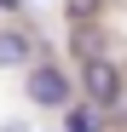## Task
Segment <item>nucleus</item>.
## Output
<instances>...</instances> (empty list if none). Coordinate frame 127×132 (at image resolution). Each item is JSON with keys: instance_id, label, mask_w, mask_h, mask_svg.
Segmentation results:
<instances>
[{"instance_id": "7", "label": "nucleus", "mask_w": 127, "mask_h": 132, "mask_svg": "<svg viewBox=\"0 0 127 132\" xmlns=\"http://www.w3.org/2000/svg\"><path fill=\"white\" fill-rule=\"evenodd\" d=\"M0 6H6V12H12V6H17V0H0Z\"/></svg>"}, {"instance_id": "3", "label": "nucleus", "mask_w": 127, "mask_h": 132, "mask_svg": "<svg viewBox=\"0 0 127 132\" xmlns=\"http://www.w3.org/2000/svg\"><path fill=\"white\" fill-rule=\"evenodd\" d=\"M35 63V35L29 29H0V69H29Z\"/></svg>"}, {"instance_id": "4", "label": "nucleus", "mask_w": 127, "mask_h": 132, "mask_svg": "<svg viewBox=\"0 0 127 132\" xmlns=\"http://www.w3.org/2000/svg\"><path fill=\"white\" fill-rule=\"evenodd\" d=\"M64 132H104V109H98V103H69Z\"/></svg>"}, {"instance_id": "6", "label": "nucleus", "mask_w": 127, "mask_h": 132, "mask_svg": "<svg viewBox=\"0 0 127 132\" xmlns=\"http://www.w3.org/2000/svg\"><path fill=\"white\" fill-rule=\"evenodd\" d=\"M98 6H104V0H64V12H69L75 23H87V17H98Z\"/></svg>"}, {"instance_id": "5", "label": "nucleus", "mask_w": 127, "mask_h": 132, "mask_svg": "<svg viewBox=\"0 0 127 132\" xmlns=\"http://www.w3.org/2000/svg\"><path fill=\"white\" fill-rule=\"evenodd\" d=\"M75 57H81V63H93V57H104V35L81 23V29H75Z\"/></svg>"}, {"instance_id": "2", "label": "nucleus", "mask_w": 127, "mask_h": 132, "mask_svg": "<svg viewBox=\"0 0 127 132\" xmlns=\"http://www.w3.org/2000/svg\"><path fill=\"white\" fill-rule=\"evenodd\" d=\"M81 92H87V103H98V109L121 103V75H116V63H110V57L81 63Z\"/></svg>"}, {"instance_id": "1", "label": "nucleus", "mask_w": 127, "mask_h": 132, "mask_svg": "<svg viewBox=\"0 0 127 132\" xmlns=\"http://www.w3.org/2000/svg\"><path fill=\"white\" fill-rule=\"evenodd\" d=\"M23 92H29V103H40V109H69V75H64L52 57H35L29 75H23Z\"/></svg>"}]
</instances>
